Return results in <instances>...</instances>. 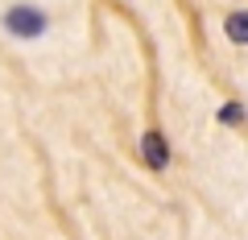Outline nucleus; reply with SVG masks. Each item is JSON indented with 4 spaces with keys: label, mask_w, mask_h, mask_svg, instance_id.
<instances>
[{
    "label": "nucleus",
    "mask_w": 248,
    "mask_h": 240,
    "mask_svg": "<svg viewBox=\"0 0 248 240\" xmlns=\"http://www.w3.org/2000/svg\"><path fill=\"white\" fill-rule=\"evenodd\" d=\"M215 120H219V125H232V128H240L248 120V112H244V104H236V99H232V104H223L219 112H215Z\"/></svg>",
    "instance_id": "obj_4"
},
{
    "label": "nucleus",
    "mask_w": 248,
    "mask_h": 240,
    "mask_svg": "<svg viewBox=\"0 0 248 240\" xmlns=\"http://www.w3.org/2000/svg\"><path fill=\"white\" fill-rule=\"evenodd\" d=\"M170 158H174V153H170L166 133H161V128H145V133H141V161L149 170H166Z\"/></svg>",
    "instance_id": "obj_2"
},
{
    "label": "nucleus",
    "mask_w": 248,
    "mask_h": 240,
    "mask_svg": "<svg viewBox=\"0 0 248 240\" xmlns=\"http://www.w3.org/2000/svg\"><path fill=\"white\" fill-rule=\"evenodd\" d=\"M0 25L17 42H37V37L50 33V13L42 4H33V0H13L4 9V17H0Z\"/></svg>",
    "instance_id": "obj_1"
},
{
    "label": "nucleus",
    "mask_w": 248,
    "mask_h": 240,
    "mask_svg": "<svg viewBox=\"0 0 248 240\" xmlns=\"http://www.w3.org/2000/svg\"><path fill=\"white\" fill-rule=\"evenodd\" d=\"M223 33H228L232 46H248V9H232L228 21H223Z\"/></svg>",
    "instance_id": "obj_3"
}]
</instances>
